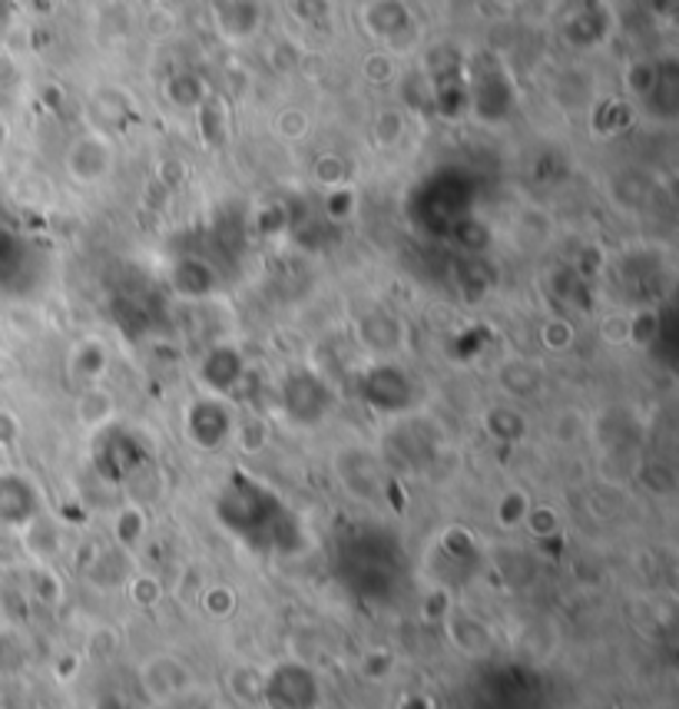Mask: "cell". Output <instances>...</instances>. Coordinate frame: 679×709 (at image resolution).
I'll return each mask as SVG.
<instances>
[{
  "label": "cell",
  "mask_w": 679,
  "mask_h": 709,
  "mask_svg": "<svg viewBox=\"0 0 679 709\" xmlns=\"http://www.w3.org/2000/svg\"><path fill=\"white\" fill-rule=\"evenodd\" d=\"M17 640L10 637V633H0V673H13L17 670V663H13V657H17Z\"/></svg>",
  "instance_id": "6da1fadb"
}]
</instances>
